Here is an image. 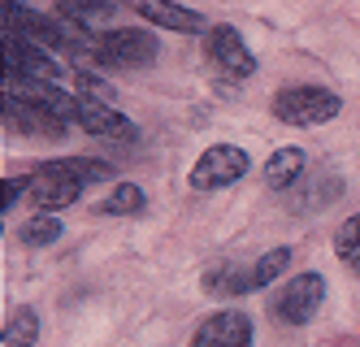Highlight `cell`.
Returning a JSON list of instances; mask_svg holds the SVG:
<instances>
[{
	"instance_id": "obj_1",
	"label": "cell",
	"mask_w": 360,
	"mask_h": 347,
	"mask_svg": "<svg viewBox=\"0 0 360 347\" xmlns=\"http://www.w3.org/2000/svg\"><path fill=\"white\" fill-rule=\"evenodd\" d=\"M339 109H343V100L330 87H313V83L282 87L274 96V118L287 122V126H321V122L339 118Z\"/></svg>"
},
{
	"instance_id": "obj_2",
	"label": "cell",
	"mask_w": 360,
	"mask_h": 347,
	"mask_svg": "<svg viewBox=\"0 0 360 347\" xmlns=\"http://www.w3.org/2000/svg\"><path fill=\"white\" fill-rule=\"evenodd\" d=\"M248 170H252V156L243 148H235V144H213V148H204L195 156L191 187H195V191H217V187L239 182Z\"/></svg>"
},
{
	"instance_id": "obj_3",
	"label": "cell",
	"mask_w": 360,
	"mask_h": 347,
	"mask_svg": "<svg viewBox=\"0 0 360 347\" xmlns=\"http://www.w3.org/2000/svg\"><path fill=\"white\" fill-rule=\"evenodd\" d=\"M321 304H326V278L308 270V274H295L282 286V296L274 300V313H278L282 326H304L321 313Z\"/></svg>"
},
{
	"instance_id": "obj_4",
	"label": "cell",
	"mask_w": 360,
	"mask_h": 347,
	"mask_svg": "<svg viewBox=\"0 0 360 347\" xmlns=\"http://www.w3.org/2000/svg\"><path fill=\"white\" fill-rule=\"evenodd\" d=\"M204 48H209V61L226 74V78H252L256 74V57L243 44V35L235 26H209L204 31Z\"/></svg>"
},
{
	"instance_id": "obj_5",
	"label": "cell",
	"mask_w": 360,
	"mask_h": 347,
	"mask_svg": "<svg viewBox=\"0 0 360 347\" xmlns=\"http://www.w3.org/2000/svg\"><path fill=\"white\" fill-rule=\"evenodd\" d=\"M157 57V35L148 31H105L96 48L100 65H148Z\"/></svg>"
},
{
	"instance_id": "obj_6",
	"label": "cell",
	"mask_w": 360,
	"mask_h": 347,
	"mask_svg": "<svg viewBox=\"0 0 360 347\" xmlns=\"http://www.w3.org/2000/svg\"><path fill=\"white\" fill-rule=\"evenodd\" d=\"M191 347H252V317L239 308H221L204 317L200 330L191 334Z\"/></svg>"
},
{
	"instance_id": "obj_7",
	"label": "cell",
	"mask_w": 360,
	"mask_h": 347,
	"mask_svg": "<svg viewBox=\"0 0 360 347\" xmlns=\"http://www.w3.org/2000/svg\"><path fill=\"white\" fill-rule=\"evenodd\" d=\"M5 70L9 78H27V83H57V61L31 39H5Z\"/></svg>"
},
{
	"instance_id": "obj_8",
	"label": "cell",
	"mask_w": 360,
	"mask_h": 347,
	"mask_svg": "<svg viewBox=\"0 0 360 347\" xmlns=\"http://www.w3.org/2000/svg\"><path fill=\"white\" fill-rule=\"evenodd\" d=\"M9 96L35 104V109H44V113H53L57 122H74V118H79V96L61 92L57 83H27V78H9Z\"/></svg>"
},
{
	"instance_id": "obj_9",
	"label": "cell",
	"mask_w": 360,
	"mask_h": 347,
	"mask_svg": "<svg viewBox=\"0 0 360 347\" xmlns=\"http://www.w3.org/2000/svg\"><path fill=\"white\" fill-rule=\"evenodd\" d=\"M148 26H161V31H183V35H195L204 31V18L187 5H178V0H126Z\"/></svg>"
},
{
	"instance_id": "obj_10",
	"label": "cell",
	"mask_w": 360,
	"mask_h": 347,
	"mask_svg": "<svg viewBox=\"0 0 360 347\" xmlns=\"http://www.w3.org/2000/svg\"><path fill=\"white\" fill-rule=\"evenodd\" d=\"M79 122L87 135H96V139H139V130H135V122H126L113 104H100V100H83L79 96Z\"/></svg>"
},
{
	"instance_id": "obj_11",
	"label": "cell",
	"mask_w": 360,
	"mask_h": 347,
	"mask_svg": "<svg viewBox=\"0 0 360 347\" xmlns=\"http://www.w3.org/2000/svg\"><path fill=\"white\" fill-rule=\"evenodd\" d=\"M87 187L83 182H74V178H53V174H31V187H27V196H31V208L39 213H57L74 200H83Z\"/></svg>"
},
{
	"instance_id": "obj_12",
	"label": "cell",
	"mask_w": 360,
	"mask_h": 347,
	"mask_svg": "<svg viewBox=\"0 0 360 347\" xmlns=\"http://www.w3.org/2000/svg\"><path fill=\"white\" fill-rule=\"evenodd\" d=\"M5 122L18 126L22 135H53L57 139L65 130V122H57L53 113H44V109H35V104L18 100V96H5Z\"/></svg>"
},
{
	"instance_id": "obj_13",
	"label": "cell",
	"mask_w": 360,
	"mask_h": 347,
	"mask_svg": "<svg viewBox=\"0 0 360 347\" xmlns=\"http://www.w3.org/2000/svg\"><path fill=\"white\" fill-rule=\"evenodd\" d=\"M39 174H53V178H74V182H109L113 178V165L96 161V156H61V161H48Z\"/></svg>"
},
{
	"instance_id": "obj_14",
	"label": "cell",
	"mask_w": 360,
	"mask_h": 347,
	"mask_svg": "<svg viewBox=\"0 0 360 347\" xmlns=\"http://www.w3.org/2000/svg\"><path fill=\"white\" fill-rule=\"evenodd\" d=\"M300 178H304V152L300 148H278L265 161V182L274 191H287V187H295Z\"/></svg>"
},
{
	"instance_id": "obj_15",
	"label": "cell",
	"mask_w": 360,
	"mask_h": 347,
	"mask_svg": "<svg viewBox=\"0 0 360 347\" xmlns=\"http://www.w3.org/2000/svg\"><path fill=\"white\" fill-rule=\"evenodd\" d=\"M113 9H117V0H61V5H57V13H61V18L87 26V31L105 26V22L113 18Z\"/></svg>"
},
{
	"instance_id": "obj_16",
	"label": "cell",
	"mask_w": 360,
	"mask_h": 347,
	"mask_svg": "<svg viewBox=\"0 0 360 347\" xmlns=\"http://www.w3.org/2000/svg\"><path fill=\"white\" fill-rule=\"evenodd\" d=\"M334 256H339V265L347 274L360 278V208L352 213V217L334 230Z\"/></svg>"
},
{
	"instance_id": "obj_17",
	"label": "cell",
	"mask_w": 360,
	"mask_h": 347,
	"mask_svg": "<svg viewBox=\"0 0 360 347\" xmlns=\"http://www.w3.org/2000/svg\"><path fill=\"white\" fill-rule=\"evenodd\" d=\"M287 270H291V248H274V252H265V256L248 270V291H265V286H274Z\"/></svg>"
},
{
	"instance_id": "obj_18",
	"label": "cell",
	"mask_w": 360,
	"mask_h": 347,
	"mask_svg": "<svg viewBox=\"0 0 360 347\" xmlns=\"http://www.w3.org/2000/svg\"><path fill=\"white\" fill-rule=\"evenodd\" d=\"M35 339H39V313L13 308L5 322V334H0V347H35Z\"/></svg>"
},
{
	"instance_id": "obj_19",
	"label": "cell",
	"mask_w": 360,
	"mask_h": 347,
	"mask_svg": "<svg viewBox=\"0 0 360 347\" xmlns=\"http://www.w3.org/2000/svg\"><path fill=\"white\" fill-rule=\"evenodd\" d=\"M61 230H65V226H61L57 213H35V217L18 230V239H22L27 248H48V244H57V239H61Z\"/></svg>"
},
{
	"instance_id": "obj_20",
	"label": "cell",
	"mask_w": 360,
	"mask_h": 347,
	"mask_svg": "<svg viewBox=\"0 0 360 347\" xmlns=\"http://www.w3.org/2000/svg\"><path fill=\"white\" fill-rule=\"evenodd\" d=\"M148 200H143V187H135V182H117L113 191H109V200L100 204L105 213H113V217H131V213H139Z\"/></svg>"
},
{
	"instance_id": "obj_21",
	"label": "cell",
	"mask_w": 360,
	"mask_h": 347,
	"mask_svg": "<svg viewBox=\"0 0 360 347\" xmlns=\"http://www.w3.org/2000/svg\"><path fill=\"white\" fill-rule=\"evenodd\" d=\"M74 78H79V96H83V100L113 104V83H109V78H100V74H96V70H87V65L74 70Z\"/></svg>"
}]
</instances>
